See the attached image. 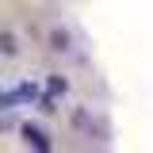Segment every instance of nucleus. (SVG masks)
<instances>
[{"label": "nucleus", "mask_w": 153, "mask_h": 153, "mask_svg": "<svg viewBox=\"0 0 153 153\" xmlns=\"http://www.w3.org/2000/svg\"><path fill=\"white\" fill-rule=\"evenodd\" d=\"M23 138H27V146H35V149H50V138L38 130V126H23Z\"/></svg>", "instance_id": "1"}, {"label": "nucleus", "mask_w": 153, "mask_h": 153, "mask_svg": "<svg viewBox=\"0 0 153 153\" xmlns=\"http://www.w3.org/2000/svg\"><path fill=\"white\" fill-rule=\"evenodd\" d=\"M0 50H4V54H16V42H12V35H0Z\"/></svg>", "instance_id": "2"}]
</instances>
